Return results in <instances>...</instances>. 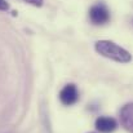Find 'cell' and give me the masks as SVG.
<instances>
[{
  "label": "cell",
  "instance_id": "7a4b0ae2",
  "mask_svg": "<svg viewBox=\"0 0 133 133\" xmlns=\"http://www.w3.org/2000/svg\"><path fill=\"white\" fill-rule=\"evenodd\" d=\"M89 18L94 25H103L110 19V12L105 4H96L89 10Z\"/></svg>",
  "mask_w": 133,
  "mask_h": 133
},
{
  "label": "cell",
  "instance_id": "5b68a950",
  "mask_svg": "<svg viewBox=\"0 0 133 133\" xmlns=\"http://www.w3.org/2000/svg\"><path fill=\"white\" fill-rule=\"evenodd\" d=\"M118 127V123L114 118H110V116H99L97 120H96V128L97 131L102 133H111L114 132Z\"/></svg>",
  "mask_w": 133,
  "mask_h": 133
},
{
  "label": "cell",
  "instance_id": "52a82bcc",
  "mask_svg": "<svg viewBox=\"0 0 133 133\" xmlns=\"http://www.w3.org/2000/svg\"><path fill=\"white\" fill-rule=\"evenodd\" d=\"M9 9V5L5 0H0V10H8Z\"/></svg>",
  "mask_w": 133,
  "mask_h": 133
},
{
  "label": "cell",
  "instance_id": "3957f363",
  "mask_svg": "<svg viewBox=\"0 0 133 133\" xmlns=\"http://www.w3.org/2000/svg\"><path fill=\"white\" fill-rule=\"evenodd\" d=\"M78 98H79V93H78V89L74 84L65 85L63 89L61 90V93H59V99L66 106L74 105L78 101Z\"/></svg>",
  "mask_w": 133,
  "mask_h": 133
},
{
  "label": "cell",
  "instance_id": "277c9868",
  "mask_svg": "<svg viewBox=\"0 0 133 133\" xmlns=\"http://www.w3.org/2000/svg\"><path fill=\"white\" fill-rule=\"evenodd\" d=\"M120 123L127 131L133 133V102L124 105L120 110Z\"/></svg>",
  "mask_w": 133,
  "mask_h": 133
},
{
  "label": "cell",
  "instance_id": "8992f818",
  "mask_svg": "<svg viewBox=\"0 0 133 133\" xmlns=\"http://www.w3.org/2000/svg\"><path fill=\"white\" fill-rule=\"evenodd\" d=\"M25 1L29 3V4H32L35 6H42L43 5V0H25Z\"/></svg>",
  "mask_w": 133,
  "mask_h": 133
},
{
  "label": "cell",
  "instance_id": "6da1fadb",
  "mask_svg": "<svg viewBox=\"0 0 133 133\" xmlns=\"http://www.w3.org/2000/svg\"><path fill=\"white\" fill-rule=\"evenodd\" d=\"M96 50L101 56L110 58L112 61L120 62V63H127V62H131V59H132V54L127 49L119 46L118 44H115L114 42H110V40L97 42L96 43Z\"/></svg>",
  "mask_w": 133,
  "mask_h": 133
}]
</instances>
